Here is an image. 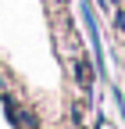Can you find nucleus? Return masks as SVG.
Returning a JSON list of instances; mask_svg holds the SVG:
<instances>
[{"mask_svg": "<svg viewBox=\"0 0 125 129\" xmlns=\"http://www.w3.org/2000/svg\"><path fill=\"white\" fill-rule=\"evenodd\" d=\"M4 111H7V118L14 129H36V118H32V111H25L18 101H11V97H4Z\"/></svg>", "mask_w": 125, "mask_h": 129, "instance_id": "nucleus-1", "label": "nucleus"}, {"mask_svg": "<svg viewBox=\"0 0 125 129\" xmlns=\"http://www.w3.org/2000/svg\"><path fill=\"white\" fill-rule=\"evenodd\" d=\"M75 83H79L82 90H93V64H89L86 57L75 61Z\"/></svg>", "mask_w": 125, "mask_h": 129, "instance_id": "nucleus-2", "label": "nucleus"}]
</instances>
